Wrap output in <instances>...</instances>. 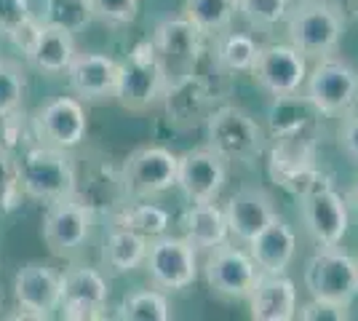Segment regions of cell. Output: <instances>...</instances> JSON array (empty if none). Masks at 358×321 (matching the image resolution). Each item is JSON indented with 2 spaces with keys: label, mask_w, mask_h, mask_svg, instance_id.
<instances>
[{
  "label": "cell",
  "mask_w": 358,
  "mask_h": 321,
  "mask_svg": "<svg viewBox=\"0 0 358 321\" xmlns=\"http://www.w3.org/2000/svg\"><path fill=\"white\" fill-rule=\"evenodd\" d=\"M19 183L24 196L45 204L75 196L78 193L75 158L64 148L35 142L19 158Z\"/></svg>",
  "instance_id": "obj_1"
},
{
  "label": "cell",
  "mask_w": 358,
  "mask_h": 321,
  "mask_svg": "<svg viewBox=\"0 0 358 321\" xmlns=\"http://www.w3.org/2000/svg\"><path fill=\"white\" fill-rule=\"evenodd\" d=\"M289 43L308 59L331 57L345 32L343 11L329 0H299L286 16Z\"/></svg>",
  "instance_id": "obj_2"
},
{
  "label": "cell",
  "mask_w": 358,
  "mask_h": 321,
  "mask_svg": "<svg viewBox=\"0 0 358 321\" xmlns=\"http://www.w3.org/2000/svg\"><path fill=\"white\" fill-rule=\"evenodd\" d=\"M150 43H152L155 57L164 67L169 94L193 80L195 64H198L201 51H203V32L198 30L187 16L161 22L152 32Z\"/></svg>",
  "instance_id": "obj_3"
},
{
  "label": "cell",
  "mask_w": 358,
  "mask_h": 321,
  "mask_svg": "<svg viewBox=\"0 0 358 321\" xmlns=\"http://www.w3.org/2000/svg\"><path fill=\"white\" fill-rule=\"evenodd\" d=\"M209 148L224 161L254 164L265 153V131L249 110L238 105H224L214 110L206 121Z\"/></svg>",
  "instance_id": "obj_4"
},
{
  "label": "cell",
  "mask_w": 358,
  "mask_h": 321,
  "mask_svg": "<svg viewBox=\"0 0 358 321\" xmlns=\"http://www.w3.org/2000/svg\"><path fill=\"white\" fill-rule=\"evenodd\" d=\"M94 228V209L83 199L67 196L45 206L43 214V241L51 255L70 260L89 244Z\"/></svg>",
  "instance_id": "obj_5"
},
{
  "label": "cell",
  "mask_w": 358,
  "mask_h": 321,
  "mask_svg": "<svg viewBox=\"0 0 358 321\" xmlns=\"http://www.w3.org/2000/svg\"><path fill=\"white\" fill-rule=\"evenodd\" d=\"M305 287L315 300L350 306L358 294V260L337 246H321L308 260Z\"/></svg>",
  "instance_id": "obj_6"
},
{
  "label": "cell",
  "mask_w": 358,
  "mask_h": 321,
  "mask_svg": "<svg viewBox=\"0 0 358 321\" xmlns=\"http://www.w3.org/2000/svg\"><path fill=\"white\" fill-rule=\"evenodd\" d=\"M305 99L321 115H343L358 102V73L345 59H318L305 80Z\"/></svg>",
  "instance_id": "obj_7"
},
{
  "label": "cell",
  "mask_w": 358,
  "mask_h": 321,
  "mask_svg": "<svg viewBox=\"0 0 358 321\" xmlns=\"http://www.w3.org/2000/svg\"><path fill=\"white\" fill-rule=\"evenodd\" d=\"M150 281L164 292L187 290L198 278V249L185 236H155L145 255Z\"/></svg>",
  "instance_id": "obj_8"
},
{
  "label": "cell",
  "mask_w": 358,
  "mask_h": 321,
  "mask_svg": "<svg viewBox=\"0 0 358 321\" xmlns=\"http://www.w3.org/2000/svg\"><path fill=\"white\" fill-rule=\"evenodd\" d=\"M166 89V76L161 62L155 57V48L150 41L139 43V46L129 54V59L120 62V76L118 89H115V99L126 110H148L152 107Z\"/></svg>",
  "instance_id": "obj_9"
},
{
  "label": "cell",
  "mask_w": 358,
  "mask_h": 321,
  "mask_svg": "<svg viewBox=\"0 0 358 321\" xmlns=\"http://www.w3.org/2000/svg\"><path fill=\"white\" fill-rule=\"evenodd\" d=\"M179 155H174L166 148L150 145L139 148L126 158L123 171H120V185L129 199H152L171 190L177 185Z\"/></svg>",
  "instance_id": "obj_10"
},
{
  "label": "cell",
  "mask_w": 358,
  "mask_h": 321,
  "mask_svg": "<svg viewBox=\"0 0 358 321\" xmlns=\"http://www.w3.org/2000/svg\"><path fill=\"white\" fill-rule=\"evenodd\" d=\"M308 57L292 43L262 46L252 67L254 80L273 97H292L308 80Z\"/></svg>",
  "instance_id": "obj_11"
},
{
  "label": "cell",
  "mask_w": 358,
  "mask_h": 321,
  "mask_svg": "<svg viewBox=\"0 0 358 321\" xmlns=\"http://www.w3.org/2000/svg\"><path fill=\"white\" fill-rule=\"evenodd\" d=\"M203 273L211 292H217L224 300H249L254 284L259 278V268L249 252L236 246L220 244L209 249V257L203 265Z\"/></svg>",
  "instance_id": "obj_12"
},
{
  "label": "cell",
  "mask_w": 358,
  "mask_h": 321,
  "mask_svg": "<svg viewBox=\"0 0 358 321\" xmlns=\"http://www.w3.org/2000/svg\"><path fill=\"white\" fill-rule=\"evenodd\" d=\"M110 284L96 268H70L62 273L59 311L67 321H94L105 319Z\"/></svg>",
  "instance_id": "obj_13"
},
{
  "label": "cell",
  "mask_w": 358,
  "mask_h": 321,
  "mask_svg": "<svg viewBox=\"0 0 358 321\" xmlns=\"http://www.w3.org/2000/svg\"><path fill=\"white\" fill-rule=\"evenodd\" d=\"M32 129H35L38 142L64 148V150L78 148L86 139V131H89V118H86L83 99H78V97H57V99L45 102L35 113Z\"/></svg>",
  "instance_id": "obj_14"
},
{
  "label": "cell",
  "mask_w": 358,
  "mask_h": 321,
  "mask_svg": "<svg viewBox=\"0 0 358 321\" xmlns=\"http://www.w3.org/2000/svg\"><path fill=\"white\" fill-rule=\"evenodd\" d=\"M62 273L43 262H27L14 276V300L16 319H51L59 311Z\"/></svg>",
  "instance_id": "obj_15"
},
{
  "label": "cell",
  "mask_w": 358,
  "mask_h": 321,
  "mask_svg": "<svg viewBox=\"0 0 358 321\" xmlns=\"http://www.w3.org/2000/svg\"><path fill=\"white\" fill-rule=\"evenodd\" d=\"M299 212L305 230L310 233L315 244L337 246L348 233V204L340 193L329 187H313L302 193Z\"/></svg>",
  "instance_id": "obj_16"
},
{
  "label": "cell",
  "mask_w": 358,
  "mask_h": 321,
  "mask_svg": "<svg viewBox=\"0 0 358 321\" xmlns=\"http://www.w3.org/2000/svg\"><path fill=\"white\" fill-rule=\"evenodd\" d=\"M224 183H227V161L220 153H214L209 145L179 155L177 187L193 204L217 201Z\"/></svg>",
  "instance_id": "obj_17"
},
{
  "label": "cell",
  "mask_w": 358,
  "mask_h": 321,
  "mask_svg": "<svg viewBox=\"0 0 358 321\" xmlns=\"http://www.w3.org/2000/svg\"><path fill=\"white\" fill-rule=\"evenodd\" d=\"M67 83L78 99L83 102H99V99H115L120 76V62L105 54H75L73 64L67 67Z\"/></svg>",
  "instance_id": "obj_18"
},
{
  "label": "cell",
  "mask_w": 358,
  "mask_h": 321,
  "mask_svg": "<svg viewBox=\"0 0 358 321\" xmlns=\"http://www.w3.org/2000/svg\"><path fill=\"white\" fill-rule=\"evenodd\" d=\"M275 214H278L275 212V201L259 185H249V187L236 190L227 201V206H224L230 236H236L243 244H249Z\"/></svg>",
  "instance_id": "obj_19"
},
{
  "label": "cell",
  "mask_w": 358,
  "mask_h": 321,
  "mask_svg": "<svg viewBox=\"0 0 358 321\" xmlns=\"http://www.w3.org/2000/svg\"><path fill=\"white\" fill-rule=\"evenodd\" d=\"M254 321H292L297 319V290L284 273H259L249 294Z\"/></svg>",
  "instance_id": "obj_20"
},
{
  "label": "cell",
  "mask_w": 358,
  "mask_h": 321,
  "mask_svg": "<svg viewBox=\"0 0 358 321\" xmlns=\"http://www.w3.org/2000/svg\"><path fill=\"white\" fill-rule=\"evenodd\" d=\"M294 252L297 236L278 214L249 241V255L262 273H286V268L294 260Z\"/></svg>",
  "instance_id": "obj_21"
},
{
  "label": "cell",
  "mask_w": 358,
  "mask_h": 321,
  "mask_svg": "<svg viewBox=\"0 0 358 321\" xmlns=\"http://www.w3.org/2000/svg\"><path fill=\"white\" fill-rule=\"evenodd\" d=\"M75 54H78V48H75L73 32L54 27V24H41V32H38L32 48L24 54V59L30 62L32 67H38L41 73L59 76V73H67Z\"/></svg>",
  "instance_id": "obj_22"
},
{
  "label": "cell",
  "mask_w": 358,
  "mask_h": 321,
  "mask_svg": "<svg viewBox=\"0 0 358 321\" xmlns=\"http://www.w3.org/2000/svg\"><path fill=\"white\" fill-rule=\"evenodd\" d=\"M182 230H185V238L195 249H203V252H209L220 244H227V236H230L224 209H220L214 201L193 204L182 217Z\"/></svg>",
  "instance_id": "obj_23"
},
{
  "label": "cell",
  "mask_w": 358,
  "mask_h": 321,
  "mask_svg": "<svg viewBox=\"0 0 358 321\" xmlns=\"http://www.w3.org/2000/svg\"><path fill=\"white\" fill-rule=\"evenodd\" d=\"M150 238L139 236L134 230L113 225L102 246V262L113 273H131L139 265H145Z\"/></svg>",
  "instance_id": "obj_24"
},
{
  "label": "cell",
  "mask_w": 358,
  "mask_h": 321,
  "mask_svg": "<svg viewBox=\"0 0 358 321\" xmlns=\"http://www.w3.org/2000/svg\"><path fill=\"white\" fill-rule=\"evenodd\" d=\"M259 48L262 46L246 32L222 30L217 32V41H214V59L227 73H252Z\"/></svg>",
  "instance_id": "obj_25"
},
{
  "label": "cell",
  "mask_w": 358,
  "mask_h": 321,
  "mask_svg": "<svg viewBox=\"0 0 358 321\" xmlns=\"http://www.w3.org/2000/svg\"><path fill=\"white\" fill-rule=\"evenodd\" d=\"M238 14V0H185V16L203 32H222Z\"/></svg>",
  "instance_id": "obj_26"
},
{
  "label": "cell",
  "mask_w": 358,
  "mask_h": 321,
  "mask_svg": "<svg viewBox=\"0 0 358 321\" xmlns=\"http://www.w3.org/2000/svg\"><path fill=\"white\" fill-rule=\"evenodd\" d=\"M115 316L123 321H169L174 313H171V306H169L164 292L139 290L123 297Z\"/></svg>",
  "instance_id": "obj_27"
},
{
  "label": "cell",
  "mask_w": 358,
  "mask_h": 321,
  "mask_svg": "<svg viewBox=\"0 0 358 321\" xmlns=\"http://www.w3.org/2000/svg\"><path fill=\"white\" fill-rule=\"evenodd\" d=\"M115 225L134 230L145 238H155L169 228V214L155 204H145V199H134V204H126L118 212Z\"/></svg>",
  "instance_id": "obj_28"
},
{
  "label": "cell",
  "mask_w": 358,
  "mask_h": 321,
  "mask_svg": "<svg viewBox=\"0 0 358 321\" xmlns=\"http://www.w3.org/2000/svg\"><path fill=\"white\" fill-rule=\"evenodd\" d=\"M43 24H54L67 32H80L91 19V0H43V8L38 16Z\"/></svg>",
  "instance_id": "obj_29"
},
{
  "label": "cell",
  "mask_w": 358,
  "mask_h": 321,
  "mask_svg": "<svg viewBox=\"0 0 358 321\" xmlns=\"http://www.w3.org/2000/svg\"><path fill=\"white\" fill-rule=\"evenodd\" d=\"M27 94V73L14 59H0V118L19 113Z\"/></svg>",
  "instance_id": "obj_30"
},
{
  "label": "cell",
  "mask_w": 358,
  "mask_h": 321,
  "mask_svg": "<svg viewBox=\"0 0 358 321\" xmlns=\"http://www.w3.org/2000/svg\"><path fill=\"white\" fill-rule=\"evenodd\" d=\"M294 0H238V14L252 27H275L286 22Z\"/></svg>",
  "instance_id": "obj_31"
},
{
  "label": "cell",
  "mask_w": 358,
  "mask_h": 321,
  "mask_svg": "<svg viewBox=\"0 0 358 321\" xmlns=\"http://www.w3.org/2000/svg\"><path fill=\"white\" fill-rule=\"evenodd\" d=\"M22 183H19V161L8 148L0 145V214L14 212L22 204Z\"/></svg>",
  "instance_id": "obj_32"
},
{
  "label": "cell",
  "mask_w": 358,
  "mask_h": 321,
  "mask_svg": "<svg viewBox=\"0 0 358 321\" xmlns=\"http://www.w3.org/2000/svg\"><path fill=\"white\" fill-rule=\"evenodd\" d=\"M142 0H91L94 19L105 24H131Z\"/></svg>",
  "instance_id": "obj_33"
},
{
  "label": "cell",
  "mask_w": 358,
  "mask_h": 321,
  "mask_svg": "<svg viewBox=\"0 0 358 321\" xmlns=\"http://www.w3.org/2000/svg\"><path fill=\"white\" fill-rule=\"evenodd\" d=\"M32 16L30 0H0V38H11Z\"/></svg>",
  "instance_id": "obj_34"
},
{
  "label": "cell",
  "mask_w": 358,
  "mask_h": 321,
  "mask_svg": "<svg viewBox=\"0 0 358 321\" xmlns=\"http://www.w3.org/2000/svg\"><path fill=\"white\" fill-rule=\"evenodd\" d=\"M297 319L302 321H348L350 319V306L329 303V300H310L297 308Z\"/></svg>",
  "instance_id": "obj_35"
},
{
  "label": "cell",
  "mask_w": 358,
  "mask_h": 321,
  "mask_svg": "<svg viewBox=\"0 0 358 321\" xmlns=\"http://www.w3.org/2000/svg\"><path fill=\"white\" fill-rule=\"evenodd\" d=\"M340 148L350 158L358 161V113L356 115H348L343 121V126H340Z\"/></svg>",
  "instance_id": "obj_36"
},
{
  "label": "cell",
  "mask_w": 358,
  "mask_h": 321,
  "mask_svg": "<svg viewBox=\"0 0 358 321\" xmlns=\"http://www.w3.org/2000/svg\"><path fill=\"white\" fill-rule=\"evenodd\" d=\"M353 201H356V206H358V185H356V193H353Z\"/></svg>",
  "instance_id": "obj_37"
}]
</instances>
